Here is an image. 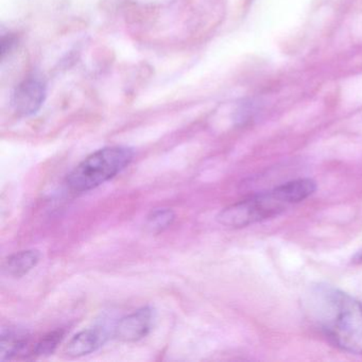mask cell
<instances>
[{
	"mask_svg": "<svg viewBox=\"0 0 362 362\" xmlns=\"http://www.w3.org/2000/svg\"><path fill=\"white\" fill-rule=\"evenodd\" d=\"M41 253L37 250H26L9 256L4 264V270L12 277H22L37 266Z\"/></svg>",
	"mask_w": 362,
	"mask_h": 362,
	"instance_id": "cell-7",
	"label": "cell"
},
{
	"mask_svg": "<svg viewBox=\"0 0 362 362\" xmlns=\"http://www.w3.org/2000/svg\"><path fill=\"white\" fill-rule=\"evenodd\" d=\"M63 337H64L63 330H56L46 334L33 345V355L45 356L54 353L62 341Z\"/></svg>",
	"mask_w": 362,
	"mask_h": 362,
	"instance_id": "cell-9",
	"label": "cell"
},
{
	"mask_svg": "<svg viewBox=\"0 0 362 362\" xmlns=\"http://www.w3.org/2000/svg\"><path fill=\"white\" fill-rule=\"evenodd\" d=\"M313 294L315 313L328 338L342 351L362 355V305L327 286H319Z\"/></svg>",
	"mask_w": 362,
	"mask_h": 362,
	"instance_id": "cell-1",
	"label": "cell"
},
{
	"mask_svg": "<svg viewBox=\"0 0 362 362\" xmlns=\"http://www.w3.org/2000/svg\"><path fill=\"white\" fill-rule=\"evenodd\" d=\"M153 319V310L150 307H143L122 317L116 325L114 336L122 342H136L149 334Z\"/></svg>",
	"mask_w": 362,
	"mask_h": 362,
	"instance_id": "cell-4",
	"label": "cell"
},
{
	"mask_svg": "<svg viewBox=\"0 0 362 362\" xmlns=\"http://www.w3.org/2000/svg\"><path fill=\"white\" fill-rule=\"evenodd\" d=\"M132 149L122 146L103 148L82 160L67 177V185L75 192H86L113 179L133 160Z\"/></svg>",
	"mask_w": 362,
	"mask_h": 362,
	"instance_id": "cell-3",
	"label": "cell"
},
{
	"mask_svg": "<svg viewBox=\"0 0 362 362\" xmlns=\"http://www.w3.org/2000/svg\"><path fill=\"white\" fill-rule=\"evenodd\" d=\"M45 86L37 79H29L21 84L13 95L14 109L22 115L35 113L43 105Z\"/></svg>",
	"mask_w": 362,
	"mask_h": 362,
	"instance_id": "cell-5",
	"label": "cell"
},
{
	"mask_svg": "<svg viewBox=\"0 0 362 362\" xmlns=\"http://www.w3.org/2000/svg\"><path fill=\"white\" fill-rule=\"evenodd\" d=\"M175 219V214L170 209H158L152 211L147 218L148 230L153 234H158L168 228Z\"/></svg>",
	"mask_w": 362,
	"mask_h": 362,
	"instance_id": "cell-8",
	"label": "cell"
},
{
	"mask_svg": "<svg viewBox=\"0 0 362 362\" xmlns=\"http://www.w3.org/2000/svg\"><path fill=\"white\" fill-rule=\"evenodd\" d=\"M317 184L311 179H298L281 184L269 192L239 201L224 209L217 216L222 226L245 228L285 213L292 205L313 196Z\"/></svg>",
	"mask_w": 362,
	"mask_h": 362,
	"instance_id": "cell-2",
	"label": "cell"
},
{
	"mask_svg": "<svg viewBox=\"0 0 362 362\" xmlns=\"http://www.w3.org/2000/svg\"><path fill=\"white\" fill-rule=\"evenodd\" d=\"M105 334L99 329H86L75 334L65 346L69 357H82L97 351L105 343Z\"/></svg>",
	"mask_w": 362,
	"mask_h": 362,
	"instance_id": "cell-6",
	"label": "cell"
}]
</instances>
